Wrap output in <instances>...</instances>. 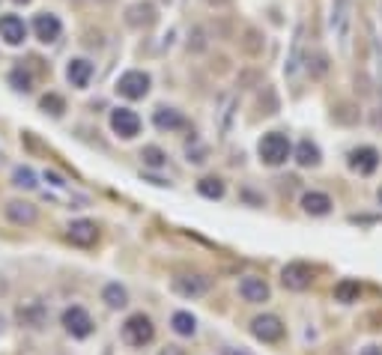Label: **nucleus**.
Wrapping results in <instances>:
<instances>
[{
  "instance_id": "obj_1",
  "label": "nucleus",
  "mask_w": 382,
  "mask_h": 355,
  "mask_svg": "<svg viewBox=\"0 0 382 355\" xmlns=\"http://www.w3.org/2000/svg\"><path fill=\"white\" fill-rule=\"evenodd\" d=\"M257 152H260V161L269 164V168H281V164H287V159L293 155V143L284 131H266L257 143Z\"/></svg>"
},
{
  "instance_id": "obj_2",
  "label": "nucleus",
  "mask_w": 382,
  "mask_h": 355,
  "mask_svg": "<svg viewBox=\"0 0 382 355\" xmlns=\"http://www.w3.org/2000/svg\"><path fill=\"white\" fill-rule=\"evenodd\" d=\"M120 335H122V340H126L129 347L141 349V347H147V343H153V338H155V326H153V319H150L147 314H132L126 323H122Z\"/></svg>"
},
{
  "instance_id": "obj_3",
  "label": "nucleus",
  "mask_w": 382,
  "mask_h": 355,
  "mask_svg": "<svg viewBox=\"0 0 382 355\" xmlns=\"http://www.w3.org/2000/svg\"><path fill=\"white\" fill-rule=\"evenodd\" d=\"M150 87H153V78L147 72H141V69H129V72H122L117 78V93L122 99H132V102H138V99L147 96Z\"/></svg>"
},
{
  "instance_id": "obj_4",
  "label": "nucleus",
  "mask_w": 382,
  "mask_h": 355,
  "mask_svg": "<svg viewBox=\"0 0 382 355\" xmlns=\"http://www.w3.org/2000/svg\"><path fill=\"white\" fill-rule=\"evenodd\" d=\"M60 323H63V328L69 331L72 338H78V340H84V338L93 335V317H90L81 305L66 307L63 317H60Z\"/></svg>"
},
{
  "instance_id": "obj_5",
  "label": "nucleus",
  "mask_w": 382,
  "mask_h": 355,
  "mask_svg": "<svg viewBox=\"0 0 382 355\" xmlns=\"http://www.w3.org/2000/svg\"><path fill=\"white\" fill-rule=\"evenodd\" d=\"M111 129H114V135H120L122 140H132L141 135V117L134 114L132 108H114L111 110Z\"/></svg>"
},
{
  "instance_id": "obj_6",
  "label": "nucleus",
  "mask_w": 382,
  "mask_h": 355,
  "mask_svg": "<svg viewBox=\"0 0 382 355\" xmlns=\"http://www.w3.org/2000/svg\"><path fill=\"white\" fill-rule=\"evenodd\" d=\"M281 284H284L287 290H293V293L308 290V287L313 284V269L308 263H287L284 269H281Z\"/></svg>"
},
{
  "instance_id": "obj_7",
  "label": "nucleus",
  "mask_w": 382,
  "mask_h": 355,
  "mask_svg": "<svg viewBox=\"0 0 382 355\" xmlns=\"http://www.w3.org/2000/svg\"><path fill=\"white\" fill-rule=\"evenodd\" d=\"M251 335L263 343H278L284 338V323H281L275 314H260L251 319Z\"/></svg>"
},
{
  "instance_id": "obj_8",
  "label": "nucleus",
  "mask_w": 382,
  "mask_h": 355,
  "mask_svg": "<svg viewBox=\"0 0 382 355\" xmlns=\"http://www.w3.org/2000/svg\"><path fill=\"white\" fill-rule=\"evenodd\" d=\"M33 33H36V39L42 45H54L63 36V21L54 13H39L33 18Z\"/></svg>"
},
{
  "instance_id": "obj_9",
  "label": "nucleus",
  "mask_w": 382,
  "mask_h": 355,
  "mask_svg": "<svg viewBox=\"0 0 382 355\" xmlns=\"http://www.w3.org/2000/svg\"><path fill=\"white\" fill-rule=\"evenodd\" d=\"M174 290L183 298H200L212 290V278H206V275H179V278H174Z\"/></svg>"
},
{
  "instance_id": "obj_10",
  "label": "nucleus",
  "mask_w": 382,
  "mask_h": 355,
  "mask_svg": "<svg viewBox=\"0 0 382 355\" xmlns=\"http://www.w3.org/2000/svg\"><path fill=\"white\" fill-rule=\"evenodd\" d=\"M0 39L6 42V45H24V39H27V24H24V18H18L13 13H6V15H0Z\"/></svg>"
},
{
  "instance_id": "obj_11",
  "label": "nucleus",
  "mask_w": 382,
  "mask_h": 355,
  "mask_svg": "<svg viewBox=\"0 0 382 355\" xmlns=\"http://www.w3.org/2000/svg\"><path fill=\"white\" fill-rule=\"evenodd\" d=\"M93 72H96V66L87 57H72L66 63V81H69L75 90H87L90 81H93Z\"/></svg>"
},
{
  "instance_id": "obj_12",
  "label": "nucleus",
  "mask_w": 382,
  "mask_h": 355,
  "mask_svg": "<svg viewBox=\"0 0 382 355\" xmlns=\"http://www.w3.org/2000/svg\"><path fill=\"white\" fill-rule=\"evenodd\" d=\"M3 215H6V221H13L15 227H33L39 221V209L27 201H9L3 206Z\"/></svg>"
},
{
  "instance_id": "obj_13",
  "label": "nucleus",
  "mask_w": 382,
  "mask_h": 355,
  "mask_svg": "<svg viewBox=\"0 0 382 355\" xmlns=\"http://www.w3.org/2000/svg\"><path fill=\"white\" fill-rule=\"evenodd\" d=\"M350 9H353L350 0H332V18H329V27H332L334 39H338L341 45L346 42V33H350Z\"/></svg>"
},
{
  "instance_id": "obj_14",
  "label": "nucleus",
  "mask_w": 382,
  "mask_h": 355,
  "mask_svg": "<svg viewBox=\"0 0 382 355\" xmlns=\"http://www.w3.org/2000/svg\"><path fill=\"white\" fill-rule=\"evenodd\" d=\"M66 236H69V242L78 245V248H93L99 242V227L87 218H78V221L69 224V233H66Z\"/></svg>"
},
{
  "instance_id": "obj_15",
  "label": "nucleus",
  "mask_w": 382,
  "mask_h": 355,
  "mask_svg": "<svg viewBox=\"0 0 382 355\" xmlns=\"http://www.w3.org/2000/svg\"><path fill=\"white\" fill-rule=\"evenodd\" d=\"M15 319L24 328H45V323H48V307H45L39 298H33V302L27 305H21L15 310Z\"/></svg>"
},
{
  "instance_id": "obj_16",
  "label": "nucleus",
  "mask_w": 382,
  "mask_h": 355,
  "mask_svg": "<svg viewBox=\"0 0 382 355\" xmlns=\"http://www.w3.org/2000/svg\"><path fill=\"white\" fill-rule=\"evenodd\" d=\"M159 13H155V6L150 0H138V3H132L126 9V24L134 27V30H143V27H153Z\"/></svg>"
},
{
  "instance_id": "obj_17",
  "label": "nucleus",
  "mask_w": 382,
  "mask_h": 355,
  "mask_svg": "<svg viewBox=\"0 0 382 355\" xmlns=\"http://www.w3.org/2000/svg\"><path fill=\"white\" fill-rule=\"evenodd\" d=\"M239 296H242L248 305H263V302H269L272 290H269V284H266L263 278H257V275H248V278L239 281Z\"/></svg>"
},
{
  "instance_id": "obj_18",
  "label": "nucleus",
  "mask_w": 382,
  "mask_h": 355,
  "mask_svg": "<svg viewBox=\"0 0 382 355\" xmlns=\"http://www.w3.org/2000/svg\"><path fill=\"white\" fill-rule=\"evenodd\" d=\"M350 168L362 176H370L376 168H379V152L374 147H355L350 152Z\"/></svg>"
},
{
  "instance_id": "obj_19",
  "label": "nucleus",
  "mask_w": 382,
  "mask_h": 355,
  "mask_svg": "<svg viewBox=\"0 0 382 355\" xmlns=\"http://www.w3.org/2000/svg\"><path fill=\"white\" fill-rule=\"evenodd\" d=\"M332 197L325 194V191H305L302 194V209H305L308 215H329L332 212Z\"/></svg>"
},
{
  "instance_id": "obj_20",
  "label": "nucleus",
  "mask_w": 382,
  "mask_h": 355,
  "mask_svg": "<svg viewBox=\"0 0 382 355\" xmlns=\"http://www.w3.org/2000/svg\"><path fill=\"white\" fill-rule=\"evenodd\" d=\"M153 123H155V129H162V131H179V129L188 126L185 117L179 114L176 108H159L153 114Z\"/></svg>"
},
{
  "instance_id": "obj_21",
  "label": "nucleus",
  "mask_w": 382,
  "mask_h": 355,
  "mask_svg": "<svg viewBox=\"0 0 382 355\" xmlns=\"http://www.w3.org/2000/svg\"><path fill=\"white\" fill-rule=\"evenodd\" d=\"M323 161V152L320 147L313 140H299V147H296V164L299 168H317V164Z\"/></svg>"
},
{
  "instance_id": "obj_22",
  "label": "nucleus",
  "mask_w": 382,
  "mask_h": 355,
  "mask_svg": "<svg viewBox=\"0 0 382 355\" xmlns=\"http://www.w3.org/2000/svg\"><path fill=\"white\" fill-rule=\"evenodd\" d=\"M171 326L179 338H194L197 335V319L188 314V310H176V314L171 317Z\"/></svg>"
},
{
  "instance_id": "obj_23",
  "label": "nucleus",
  "mask_w": 382,
  "mask_h": 355,
  "mask_svg": "<svg viewBox=\"0 0 382 355\" xmlns=\"http://www.w3.org/2000/svg\"><path fill=\"white\" fill-rule=\"evenodd\" d=\"M102 302H105L111 310L126 307V305H129V293H126V287H120V284H108L105 290H102Z\"/></svg>"
},
{
  "instance_id": "obj_24",
  "label": "nucleus",
  "mask_w": 382,
  "mask_h": 355,
  "mask_svg": "<svg viewBox=\"0 0 382 355\" xmlns=\"http://www.w3.org/2000/svg\"><path fill=\"white\" fill-rule=\"evenodd\" d=\"M358 296H362V284L353 281V278H344L338 287H334V298L344 305H350V302H358Z\"/></svg>"
},
{
  "instance_id": "obj_25",
  "label": "nucleus",
  "mask_w": 382,
  "mask_h": 355,
  "mask_svg": "<svg viewBox=\"0 0 382 355\" xmlns=\"http://www.w3.org/2000/svg\"><path fill=\"white\" fill-rule=\"evenodd\" d=\"M197 191L206 197V201H221L224 197V182L218 176H204V180L197 182Z\"/></svg>"
},
{
  "instance_id": "obj_26",
  "label": "nucleus",
  "mask_w": 382,
  "mask_h": 355,
  "mask_svg": "<svg viewBox=\"0 0 382 355\" xmlns=\"http://www.w3.org/2000/svg\"><path fill=\"white\" fill-rule=\"evenodd\" d=\"M9 84H13V90H18V93H30L33 90V75L24 69V66H15V69L9 72Z\"/></svg>"
},
{
  "instance_id": "obj_27",
  "label": "nucleus",
  "mask_w": 382,
  "mask_h": 355,
  "mask_svg": "<svg viewBox=\"0 0 382 355\" xmlns=\"http://www.w3.org/2000/svg\"><path fill=\"white\" fill-rule=\"evenodd\" d=\"M39 108L45 110V114H51V117H63V110H66V99L60 93H45L39 99Z\"/></svg>"
},
{
  "instance_id": "obj_28",
  "label": "nucleus",
  "mask_w": 382,
  "mask_h": 355,
  "mask_svg": "<svg viewBox=\"0 0 382 355\" xmlns=\"http://www.w3.org/2000/svg\"><path fill=\"white\" fill-rule=\"evenodd\" d=\"M302 36H305V24H299L296 27V39H293V54H290V60H287V75H296L299 69V63H302Z\"/></svg>"
},
{
  "instance_id": "obj_29",
  "label": "nucleus",
  "mask_w": 382,
  "mask_h": 355,
  "mask_svg": "<svg viewBox=\"0 0 382 355\" xmlns=\"http://www.w3.org/2000/svg\"><path fill=\"white\" fill-rule=\"evenodd\" d=\"M141 159H143L147 168H164V164H167V152L162 147H143L141 150Z\"/></svg>"
},
{
  "instance_id": "obj_30",
  "label": "nucleus",
  "mask_w": 382,
  "mask_h": 355,
  "mask_svg": "<svg viewBox=\"0 0 382 355\" xmlns=\"http://www.w3.org/2000/svg\"><path fill=\"white\" fill-rule=\"evenodd\" d=\"M13 182H15L18 188H36V185H39V182H36V173H33L30 168H15Z\"/></svg>"
},
{
  "instance_id": "obj_31",
  "label": "nucleus",
  "mask_w": 382,
  "mask_h": 355,
  "mask_svg": "<svg viewBox=\"0 0 382 355\" xmlns=\"http://www.w3.org/2000/svg\"><path fill=\"white\" fill-rule=\"evenodd\" d=\"M374 60H376V81H379V90H382V42L374 45Z\"/></svg>"
},
{
  "instance_id": "obj_32",
  "label": "nucleus",
  "mask_w": 382,
  "mask_h": 355,
  "mask_svg": "<svg viewBox=\"0 0 382 355\" xmlns=\"http://www.w3.org/2000/svg\"><path fill=\"white\" fill-rule=\"evenodd\" d=\"M45 180H48L51 185H57V188H63V185H66L63 176H60V173H54V171H45Z\"/></svg>"
},
{
  "instance_id": "obj_33",
  "label": "nucleus",
  "mask_w": 382,
  "mask_h": 355,
  "mask_svg": "<svg viewBox=\"0 0 382 355\" xmlns=\"http://www.w3.org/2000/svg\"><path fill=\"white\" fill-rule=\"evenodd\" d=\"M6 293H9V281L3 278V275H0V298H3Z\"/></svg>"
},
{
  "instance_id": "obj_34",
  "label": "nucleus",
  "mask_w": 382,
  "mask_h": 355,
  "mask_svg": "<svg viewBox=\"0 0 382 355\" xmlns=\"http://www.w3.org/2000/svg\"><path fill=\"white\" fill-rule=\"evenodd\" d=\"M362 355H382V349H379V347H365Z\"/></svg>"
},
{
  "instance_id": "obj_35",
  "label": "nucleus",
  "mask_w": 382,
  "mask_h": 355,
  "mask_svg": "<svg viewBox=\"0 0 382 355\" xmlns=\"http://www.w3.org/2000/svg\"><path fill=\"white\" fill-rule=\"evenodd\" d=\"M162 355H183V349H179V347H167Z\"/></svg>"
},
{
  "instance_id": "obj_36",
  "label": "nucleus",
  "mask_w": 382,
  "mask_h": 355,
  "mask_svg": "<svg viewBox=\"0 0 382 355\" xmlns=\"http://www.w3.org/2000/svg\"><path fill=\"white\" fill-rule=\"evenodd\" d=\"M206 3H212V6H221V3H227V0H206Z\"/></svg>"
},
{
  "instance_id": "obj_37",
  "label": "nucleus",
  "mask_w": 382,
  "mask_h": 355,
  "mask_svg": "<svg viewBox=\"0 0 382 355\" xmlns=\"http://www.w3.org/2000/svg\"><path fill=\"white\" fill-rule=\"evenodd\" d=\"M0 331H3V317H0Z\"/></svg>"
},
{
  "instance_id": "obj_38",
  "label": "nucleus",
  "mask_w": 382,
  "mask_h": 355,
  "mask_svg": "<svg viewBox=\"0 0 382 355\" xmlns=\"http://www.w3.org/2000/svg\"><path fill=\"white\" fill-rule=\"evenodd\" d=\"M15 3H30V0H15Z\"/></svg>"
},
{
  "instance_id": "obj_39",
  "label": "nucleus",
  "mask_w": 382,
  "mask_h": 355,
  "mask_svg": "<svg viewBox=\"0 0 382 355\" xmlns=\"http://www.w3.org/2000/svg\"><path fill=\"white\" fill-rule=\"evenodd\" d=\"M379 203H382V188H379Z\"/></svg>"
}]
</instances>
